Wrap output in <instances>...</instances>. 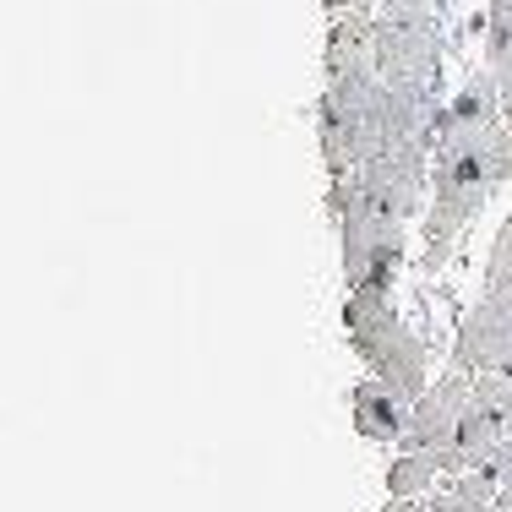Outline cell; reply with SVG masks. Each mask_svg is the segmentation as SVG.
<instances>
[{"label":"cell","instance_id":"obj_1","mask_svg":"<svg viewBox=\"0 0 512 512\" xmlns=\"http://www.w3.org/2000/svg\"><path fill=\"white\" fill-rule=\"evenodd\" d=\"M502 191V175H496V137L474 142V148H442L431 153V202H425L420 218V273L436 278L453 256L458 235L485 213V202Z\"/></svg>","mask_w":512,"mask_h":512},{"label":"cell","instance_id":"obj_2","mask_svg":"<svg viewBox=\"0 0 512 512\" xmlns=\"http://www.w3.org/2000/svg\"><path fill=\"white\" fill-rule=\"evenodd\" d=\"M355 180L393 218L414 224V218H425V202H431V142H393L376 158H365Z\"/></svg>","mask_w":512,"mask_h":512},{"label":"cell","instance_id":"obj_3","mask_svg":"<svg viewBox=\"0 0 512 512\" xmlns=\"http://www.w3.org/2000/svg\"><path fill=\"white\" fill-rule=\"evenodd\" d=\"M463 409H469V376L447 365V371L409 404V425H404V442L398 447H404V453H436V447H447L458 431V420H463Z\"/></svg>","mask_w":512,"mask_h":512},{"label":"cell","instance_id":"obj_4","mask_svg":"<svg viewBox=\"0 0 512 512\" xmlns=\"http://www.w3.org/2000/svg\"><path fill=\"white\" fill-rule=\"evenodd\" d=\"M349 425H355L360 442L398 447L404 442V425H409V404L382 382V376H360V382L349 387Z\"/></svg>","mask_w":512,"mask_h":512},{"label":"cell","instance_id":"obj_5","mask_svg":"<svg viewBox=\"0 0 512 512\" xmlns=\"http://www.w3.org/2000/svg\"><path fill=\"white\" fill-rule=\"evenodd\" d=\"M327 77H376V17L344 11L327 28Z\"/></svg>","mask_w":512,"mask_h":512},{"label":"cell","instance_id":"obj_6","mask_svg":"<svg viewBox=\"0 0 512 512\" xmlns=\"http://www.w3.org/2000/svg\"><path fill=\"white\" fill-rule=\"evenodd\" d=\"M436 480H442V463L436 453H404L387 463V502H409V496H431Z\"/></svg>","mask_w":512,"mask_h":512},{"label":"cell","instance_id":"obj_7","mask_svg":"<svg viewBox=\"0 0 512 512\" xmlns=\"http://www.w3.org/2000/svg\"><path fill=\"white\" fill-rule=\"evenodd\" d=\"M442 491L458 502V512H491L496 496H502V474H496V463H480V469H463L453 480H442Z\"/></svg>","mask_w":512,"mask_h":512},{"label":"cell","instance_id":"obj_8","mask_svg":"<svg viewBox=\"0 0 512 512\" xmlns=\"http://www.w3.org/2000/svg\"><path fill=\"white\" fill-rule=\"evenodd\" d=\"M502 284H512V213L502 218V229L491 240V256H485V289H502Z\"/></svg>","mask_w":512,"mask_h":512},{"label":"cell","instance_id":"obj_9","mask_svg":"<svg viewBox=\"0 0 512 512\" xmlns=\"http://www.w3.org/2000/svg\"><path fill=\"white\" fill-rule=\"evenodd\" d=\"M485 463H496V474H502V491H512V436L502 442V453H496V458H485Z\"/></svg>","mask_w":512,"mask_h":512},{"label":"cell","instance_id":"obj_10","mask_svg":"<svg viewBox=\"0 0 512 512\" xmlns=\"http://www.w3.org/2000/svg\"><path fill=\"white\" fill-rule=\"evenodd\" d=\"M382 512H425V496H409V502H387Z\"/></svg>","mask_w":512,"mask_h":512},{"label":"cell","instance_id":"obj_11","mask_svg":"<svg viewBox=\"0 0 512 512\" xmlns=\"http://www.w3.org/2000/svg\"><path fill=\"white\" fill-rule=\"evenodd\" d=\"M491 512H512V491H502V496H496V507Z\"/></svg>","mask_w":512,"mask_h":512}]
</instances>
